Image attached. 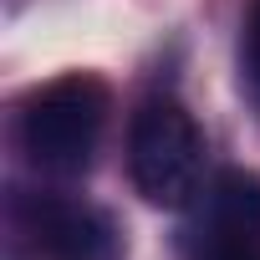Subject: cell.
<instances>
[{"mask_svg": "<svg viewBox=\"0 0 260 260\" xmlns=\"http://www.w3.org/2000/svg\"><path fill=\"white\" fill-rule=\"evenodd\" d=\"M127 169L153 209H184L204 194V133L179 97H148L133 112Z\"/></svg>", "mask_w": 260, "mask_h": 260, "instance_id": "obj_1", "label": "cell"}, {"mask_svg": "<svg viewBox=\"0 0 260 260\" xmlns=\"http://www.w3.org/2000/svg\"><path fill=\"white\" fill-rule=\"evenodd\" d=\"M102 122H107V87L87 72H72L31 92L21 112V148L41 174L77 179L87 174L102 143Z\"/></svg>", "mask_w": 260, "mask_h": 260, "instance_id": "obj_2", "label": "cell"}, {"mask_svg": "<svg viewBox=\"0 0 260 260\" xmlns=\"http://www.w3.org/2000/svg\"><path fill=\"white\" fill-rule=\"evenodd\" d=\"M189 260H260V179L219 174L194 214Z\"/></svg>", "mask_w": 260, "mask_h": 260, "instance_id": "obj_3", "label": "cell"}, {"mask_svg": "<svg viewBox=\"0 0 260 260\" xmlns=\"http://www.w3.org/2000/svg\"><path fill=\"white\" fill-rule=\"evenodd\" d=\"M16 230L46 260H112V230L72 199H26L16 204Z\"/></svg>", "mask_w": 260, "mask_h": 260, "instance_id": "obj_4", "label": "cell"}, {"mask_svg": "<svg viewBox=\"0 0 260 260\" xmlns=\"http://www.w3.org/2000/svg\"><path fill=\"white\" fill-rule=\"evenodd\" d=\"M240 72H245L250 97L260 102V0H250L245 26H240Z\"/></svg>", "mask_w": 260, "mask_h": 260, "instance_id": "obj_5", "label": "cell"}]
</instances>
